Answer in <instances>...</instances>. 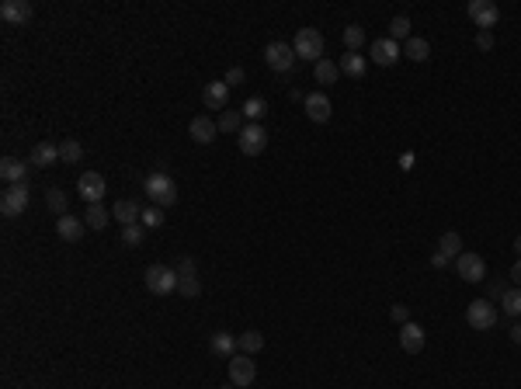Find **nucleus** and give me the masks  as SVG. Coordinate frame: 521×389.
<instances>
[{
    "label": "nucleus",
    "instance_id": "obj_11",
    "mask_svg": "<svg viewBox=\"0 0 521 389\" xmlns=\"http://www.w3.org/2000/svg\"><path fill=\"white\" fill-rule=\"evenodd\" d=\"M28 209V188L25 184H11L4 195H0V213L7 219H14V216H21Z\"/></svg>",
    "mask_w": 521,
    "mask_h": 389
},
{
    "label": "nucleus",
    "instance_id": "obj_7",
    "mask_svg": "<svg viewBox=\"0 0 521 389\" xmlns=\"http://www.w3.org/2000/svg\"><path fill=\"white\" fill-rule=\"evenodd\" d=\"M455 271H459V278H466L469 285H476V282L486 278V261L480 254H473V251H462L455 258Z\"/></svg>",
    "mask_w": 521,
    "mask_h": 389
},
{
    "label": "nucleus",
    "instance_id": "obj_36",
    "mask_svg": "<svg viewBox=\"0 0 521 389\" xmlns=\"http://www.w3.org/2000/svg\"><path fill=\"white\" fill-rule=\"evenodd\" d=\"M240 122H243V112H223L219 115V132H240Z\"/></svg>",
    "mask_w": 521,
    "mask_h": 389
},
{
    "label": "nucleus",
    "instance_id": "obj_28",
    "mask_svg": "<svg viewBox=\"0 0 521 389\" xmlns=\"http://www.w3.org/2000/svg\"><path fill=\"white\" fill-rule=\"evenodd\" d=\"M45 205H49L56 216H66V205H70V198H66V191H63V188H49V195H45Z\"/></svg>",
    "mask_w": 521,
    "mask_h": 389
},
{
    "label": "nucleus",
    "instance_id": "obj_12",
    "mask_svg": "<svg viewBox=\"0 0 521 389\" xmlns=\"http://www.w3.org/2000/svg\"><path fill=\"white\" fill-rule=\"evenodd\" d=\"M303 108H306V115H310V122H330V115H334V108H330V97L323 94V90H313V94H306L303 97Z\"/></svg>",
    "mask_w": 521,
    "mask_h": 389
},
{
    "label": "nucleus",
    "instance_id": "obj_23",
    "mask_svg": "<svg viewBox=\"0 0 521 389\" xmlns=\"http://www.w3.org/2000/svg\"><path fill=\"white\" fill-rule=\"evenodd\" d=\"M438 251L445 254L448 261H455L459 254H462V237L455 233V229H448V233H441V240H438Z\"/></svg>",
    "mask_w": 521,
    "mask_h": 389
},
{
    "label": "nucleus",
    "instance_id": "obj_40",
    "mask_svg": "<svg viewBox=\"0 0 521 389\" xmlns=\"http://www.w3.org/2000/svg\"><path fill=\"white\" fill-rule=\"evenodd\" d=\"M237 84H243V66H233L226 73V87H237Z\"/></svg>",
    "mask_w": 521,
    "mask_h": 389
},
{
    "label": "nucleus",
    "instance_id": "obj_16",
    "mask_svg": "<svg viewBox=\"0 0 521 389\" xmlns=\"http://www.w3.org/2000/svg\"><path fill=\"white\" fill-rule=\"evenodd\" d=\"M188 132H192V139H195L199 146H209V143H216V132H219V126H216L209 115H195V119H192V126H188Z\"/></svg>",
    "mask_w": 521,
    "mask_h": 389
},
{
    "label": "nucleus",
    "instance_id": "obj_17",
    "mask_svg": "<svg viewBox=\"0 0 521 389\" xmlns=\"http://www.w3.org/2000/svg\"><path fill=\"white\" fill-rule=\"evenodd\" d=\"M400 347L406 351V354H417L421 347H424V327L421 323H403L400 327Z\"/></svg>",
    "mask_w": 521,
    "mask_h": 389
},
{
    "label": "nucleus",
    "instance_id": "obj_26",
    "mask_svg": "<svg viewBox=\"0 0 521 389\" xmlns=\"http://www.w3.org/2000/svg\"><path fill=\"white\" fill-rule=\"evenodd\" d=\"M313 73H317V84H337V77H341V70H337V63H330V59H320L317 66H313Z\"/></svg>",
    "mask_w": 521,
    "mask_h": 389
},
{
    "label": "nucleus",
    "instance_id": "obj_39",
    "mask_svg": "<svg viewBox=\"0 0 521 389\" xmlns=\"http://www.w3.org/2000/svg\"><path fill=\"white\" fill-rule=\"evenodd\" d=\"M508 292H511V285H508V282H490V292H486V299H490V303H500Z\"/></svg>",
    "mask_w": 521,
    "mask_h": 389
},
{
    "label": "nucleus",
    "instance_id": "obj_46",
    "mask_svg": "<svg viewBox=\"0 0 521 389\" xmlns=\"http://www.w3.org/2000/svg\"><path fill=\"white\" fill-rule=\"evenodd\" d=\"M511 341H515V345H521V323H515V327H511Z\"/></svg>",
    "mask_w": 521,
    "mask_h": 389
},
{
    "label": "nucleus",
    "instance_id": "obj_22",
    "mask_svg": "<svg viewBox=\"0 0 521 389\" xmlns=\"http://www.w3.org/2000/svg\"><path fill=\"white\" fill-rule=\"evenodd\" d=\"M0 177H4L7 184H21V177H25V164H21L18 157H4V160H0Z\"/></svg>",
    "mask_w": 521,
    "mask_h": 389
},
{
    "label": "nucleus",
    "instance_id": "obj_44",
    "mask_svg": "<svg viewBox=\"0 0 521 389\" xmlns=\"http://www.w3.org/2000/svg\"><path fill=\"white\" fill-rule=\"evenodd\" d=\"M431 264H435V268H438V271H441V268H448V264H452V261L445 258V254H441V251H435V258H431Z\"/></svg>",
    "mask_w": 521,
    "mask_h": 389
},
{
    "label": "nucleus",
    "instance_id": "obj_9",
    "mask_svg": "<svg viewBox=\"0 0 521 389\" xmlns=\"http://www.w3.org/2000/svg\"><path fill=\"white\" fill-rule=\"evenodd\" d=\"M264 59H268V66L275 70V73H288L292 66H295V49L288 42H271L268 49H264Z\"/></svg>",
    "mask_w": 521,
    "mask_h": 389
},
{
    "label": "nucleus",
    "instance_id": "obj_18",
    "mask_svg": "<svg viewBox=\"0 0 521 389\" xmlns=\"http://www.w3.org/2000/svg\"><path fill=\"white\" fill-rule=\"evenodd\" d=\"M56 233H59L63 240H70V244H77V240H81L83 233H87V222L66 213V216H59V222H56Z\"/></svg>",
    "mask_w": 521,
    "mask_h": 389
},
{
    "label": "nucleus",
    "instance_id": "obj_34",
    "mask_svg": "<svg viewBox=\"0 0 521 389\" xmlns=\"http://www.w3.org/2000/svg\"><path fill=\"white\" fill-rule=\"evenodd\" d=\"M122 240H125L129 247H139V244L146 240V226H143V222H132V226H122Z\"/></svg>",
    "mask_w": 521,
    "mask_h": 389
},
{
    "label": "nucleus",
    "instance_id": "obj_25",
    "mask_svg": "<svg viewBox=\"0 0 521 389\" xmlns=\"http://www.w3.org/2000/svg\"><path fill=\"white\" fill-rule=\"evenodd\" d=\"M403 56H410L414 63H424V59L431 56V42H428V39H417V35H410V42L403 45Z\"/></svg>",
    "mask_w": 521,
    "mask_h": 389
},
{
    "label": "nucleus",
    "instance_id": "obj_2",
    "mask_svg": "<svg viewBox=\"0 0 521 389\" xmlns=\"http://www.w3.org/2000/svg\"><path fill=\"white\" fill-rule=\"evenodd\" d=\"M146 289L153 296H170L177 289V268H167V264H150L146 268Z\"/></svg>",
    "mask_w": 521,
    "mask_h": 389
},
{
    "label": "nucleus",
    "instance_id": "obj_19",
    "mask_svg": "<svg viewBox=\"0 0 521 389\" xmlns=\"http://www.w3.org/2000/svg\"><path fill=\"white\" fill-rule=\"evenodd\" d=\"M112 216L119 219L122 226H132V222H139V219H143V205H139V202H132V198H122V202H115Z\"/></svg>",
    "mask_w": 521,
    "mask_h": 389
},
{
    "label": "nucleus",
    "instance_id": "obj_37",
    "mask_svg": "<svg viewBox=\"0 0 521 389\" xmlns=\"http://www.w3.org/2000/svg\"><path fill=\"white\" fill-rule=\"evenodd\" d=\"M500 306H504V313H508V316H515V320H518V316H521V289H511V292L500 299Z\"/></svg>",
    "mask_w": 521,
    "mask_h": 389
},
{
    "label": "nucleus",
    "instance_id": "obj_42",
    "mask_svg": "<svg viewBox=\"0 0 521 389\" xmlns=\"http://www.w3.org/2000/svg\"><path fill=\"white\" fill-rule=\"evenodd\" d=\"M199 268H195V261L192 258H181V264H177V275H195Z\"/></svg>",
    "mask_w": 521,
    "mask_h": 389
},
{
    "label": "nucleus",
    "instance_id": "obj_4",
    "mask_svg": "<svg viewBox=\"0 0 521 389\" xmlns=\"http://www.w3.org/2000/svg\"><path fill=\"white\" fill-rule=\"evenodd\" d=\"M105 191H108V184H105V174H98V171H83L81 174V181H77V195H81L87 205H101Z\"/></svg>",
    "mask_w": 521,
    "mask_h": 389
},
{
    "label": "nucleus",
    "instance_id": "obj_13",
    "mask_svg": "<svg viewBox=\"0 0 521 389\" xmlns=\"http://www.w3.org/2000/svg\"><path fill=\"white\" fill-rule=\"evenodd\" d=\"M368 56H372V63H379V66H393V63L400 59V45L386 35V39H375V42H372Z\"/></svg>",
    "mask_w": 521,
    "mask_h": 389
},
{
    "label": "nucleus",
    "instance_id": "obj_47",
    "mask_svg": "<svg viewBox=\"0 0 521 389\" xmlns=\"http://www.w3.org/2000/svg\"><path fill=\"white\" fill-rule=\"evenodd\" d=\"M515 251H518V258H521V233L515 237Z\"/></svg>",
    "mask_w": 521,
    "mask_h": 389
},
{
    "label": "nucleus",
    "instance_id": "obj_24",
    "mask_svg": "<svg viewBox=\"0 0 521 389\" xmlns=\"http://www.w3.org/2000/svg\"><path fill=\"white\" fill-rule=\"evenodd\" d=\"M337 70L358 80V77H365V56H358V52H348V56H341V63H337Z\"/></svg>",
    "mask_w": 521,
    "mask_h": 389
},
{
    "label": "nucleus",
    "instance_id": "obj_27",
    "mask_svg": "<svg viewBox=\"0 0 521 389\" xmlns=\"http://www.w3.org/2000/svg\"><path fill=\"white\" fill-rule=\"evenodd\" d=\"M243 115H247L250 122H261V119L268 115V101H264V97H247V101H243Z\"/></svg>",
    "mask_w": 521,
    "mask_h": 389
},
{
    "label": "nucleus",
    "instance_id": "obj_20",
    "mask_svg": "<svg viewBox=\"0 0 521 389\" xmlns=\"http://www.w3.org/2000/svg\"><path fill=\"white\" fill-rule=\"evenodd\" d=\"M209 347H212V354H216V358H233L240 345H237V337H233L230 330H219V334H212Z\"/></svg>",
    "mask_w": 521,
    "mask_h": 389
},
{
    "label": "nucleus",
    "instance_id": "obj_14",
    "mask_svg": "<svg viewBox=\"0 0 521 389\" xmlns=\"http://www.w3.org/2000/svg\"><path fill=\"white\" fill-rule=\"evenodd\" d=\"M201 101H205V108H209V112H223V108H226V101H230V87H226V80H212V84H205V90H201Z\"/></svg>",
    "mask_w": 521,
    "mask_h": 389
},
{
    "label": "nucleus",
    "instance_id": "obj_21",
    "mask_svg": "<svg viewBox=\"0 0 521 389\" xmlns=\"http://www.w3.org/2000/svg\"><path fill=\"white\" fill-rule=\"evenodd\" d=\"M59 160V146L56 143H35L32 146V164L35 167H52Z\"/></svg>",
    "mask_w": 521,
    "mask_h": 389
},
{
    "label": "nucleus",
    "instance_id": "obj_45",
    "mask_svg": "<svg viewBox=\"0 0 521 389\" xmlns=\"http://www.w3.org/2000/svg\"><path fill=\"white\" fill-rule=\"evenodd\" d=\"M511 282H515V285H518V289H521V258H518V264L511 268Z\"/></svg>",
    "mask_w": 521,
    "mask_h": 389
},
{
    "label": "nucleus",
    "instance_id": "obj_10",
    "mask_svg": "<svg viewBox=\"0 0 521 389\" xmlns=\"http://www.w3.org/2000/svg\"><path fill=\"white\" fill-rule=\"evenodd\" d=\"M254 379H257V365L250 361V354H243V351L233 354V358H230V383L237 389H247Z\"/></svg>",
    "mask_w": 521,
    "mask_h": 389
},
{
    "label": "nucleus",
    "instance_id": "obj_1",
    "mask_svg": "<svg viewBox=\"0 0 521 389\" xmlns=\"http://www.w3.org/2000/svg\"><path fill=\"white\" fill-rule=\"evenodd\" d=\"M143 188H146V198L157 205V209H167V205H174L177 202V184H174V177L163 171H153L146 181H143Z\"/></svg>",
    "mask_w": 521,
    "mask_h": 389
},
{
    "label": "nucleus",
    "instance_id": "obj_6",
    "mask_svg": "<svg viewBox=\"0 0 521 389\" xmlns=\"http://www.w3.org/2000/svg\"><path fill=\"white\" fill-rule=\"evenodd\" d=\"M466 14L473 18V25H476L480 32H490V28L500 21V11H497V4H493V0H469Z\"/></svg>",
    "mask_w": 521,
    "mask_h": 389
},
{
    "label": "nucleus",
    "instance_id": "obj_5",
    "mask_svg": "<svg viewBox=\"0 0 521 389\" xmlns=\"http://www.w3.org/2000/svg\"><path fill=\"white\" fill-rule=\"evenodd\" d=\"M264 150H268V129H264L261 122L243 126L240 129V153L243 157H261Z\"/></svg>",
    "mask_w": 521,
    "mask_h": 389
},
{
    "label": "nucleus",
    "instance_id": "obj_38",
    "mask_svg": "<svg viewBox=\"0 0 521 389\" xmlns=\"http://www.w3.org/2000/svg\"><path fill=\"white\" fill-rule=\"evenodd\" d=\"M139 222H143L146 229H157V226H163V209H157V205H146Z\"/></svg>",
    "mask_w": 521,
    "mask_h": 389
},
{
    "label": "nucleus",
    "instance_id": "obj_29",
    "mask_svg": "<svg viewBox=\"0 0 521 389\" xmlns=\"http://www.w3.org/2000/svg\"><path fill=\"white\" fill-rule=\"evenodd\" d=\"M237 345H240L243 354H257V351L264 347V334H261V330H247L243 337H237Z\"/></svg>",
    "mask_w": 521,
    "mask_h": 389
},
{
    "label": "nucleus",
    "instance_id": "obj_31",
    "mask_svg": "<svg viewBox=\"0 0 521 389\" xmlns=\"http://www.w3.org/2000/svg\"><path fill=\"white\" fill-rule=\"evenodd\" d=\"M81 157H83V146L77 139H63V143H59V160H63V164H77Z\"/></svg>",
    "mask_w": 521,
    "mask_h": 389
},
{
    "label": "nucleus",
    "instance_id": "obj_8",
    "mask_svg": "<svg viewBox=\"0 0 521 389\" xmlns=\"http://www.w3.org/2000/svg\"><path fill=\"white\" fill-rule=\"evenodd\" d=\"M466 323L473 327V330H490L493 323H497V309L490 299H476V303L466 306Z\"/></svg>",
    "mask_w": 521,
    "mask_h": 389
},
{
    "label": "nucleus",
    "instance_id": "obj_33",
    "mask_svg": "<svg viewBox=\"0 0 521 389\" xmlns=\"http://www.w3.org/2000/svg\"><path fill=\"white\" fill-rule=\"evenodd\" d=\"M177 292L188 296V299H195V296H201V282L195 275H177Z\"/></svg>",
    "mask_w": 521,
    "mask_h": 389
},
{
    "label": "nucleus",
    "instance_id": "obj_35",
    "mask_svg": "<svg viewBox=\"0 0 521 389\" xmlns=\"http://www.w3.org/2000/svg\"><path fill=\"white\" fill-rule=\"evenodd\" d=\"M344 45H348V52H358L361 45H365V28L348 25V28H344Z\"/></svg>",
    "mask_w": 521,
    "mask_h": 389
},
{
    "label": "nucleus",
    "instance_id": "obj_30",
    "mask_svg": "<svg viewBox=\"0 0 521 389\" xmlns=\"http://www.w3.org/2000/svg\"><path fill=\"white\" fill-rule=\"evenodd\" d=\"M83 222H87V229H105V226H108V213H105V205H87Z\"/></svg>",
    "mask_w": 521,
    "mask_h": 389
},
{
    "label": "nucleus",
    "instance_id": "obj_43",
    "mask_svg": "<svg viewBox=\"0 0 521 389\" xmlns=\"http://www.w3.org/2000/svg\"><path fill=\"white\" fill-rule=\"evenodd\" d=\"M393 320H400V323H410V313H406V306H393Z\"/></svg>",
    "mask_w": 521,
    "mask_h": 389
},
{
    "label": "nucleus",
    "instance_id": "obj_3",
    "mask_svg": "<svg viewBox=\"0 0 521 389\" xmlns=\"http://www.w3.org/2000/svg\"><path fill=\"white\" fill-rule=\"evenodd\" d=\"M292 49H295L299 59H310V63L317 66V63L323 59V35L317 32V28H299V35H295Z\"/></svg>",
    "mask_w": 521,
    "mask_h": 389
},
{
    "label": "nucleus",
    "instance_id": "obj_41",
    "mask_svg": "<svg viewBox=\"0 0 521 389\" xmlns=\"http://www.w3.org/2000/svg\"><path fill=\"white\" fill-rule=\"evenodd\" d=\"M476 45H480L483 52H486V49H493V32H476Z\"/></svg>",
    "mask_w": 521,
    "mask_h": 389
},
{
    "label": "nucleus",
    "instance_id": "obj_15",
    "mask_svg": "<svg viewBox=\"0 0 521 389\" xmlns=\"http://www.w3.org/2000/svg\"><path fill=\"white\" fill-rule=\"evenodd\" d=\"M0 18H4L7 25H25V21L32 18V4H28V0H4V4H0Z\"/></svg>",
    "mask_w": 521,
    "mask_h": 389
},
{
    "label": "nucleus",
    "instance_id": "obj_32",
    "mask_svg": "<svg viewBox=\"0 0 521 389\" xmlns=\"http://www.w3.org/2000/svg\"><path fill=\"white\" fill-rule=\"evenodd\" d=\"M390 39L393 42H410V18H393L390 21Z\"/></svg>",
    "mask_w": 521,
    "mask_h": 389
}]
</instances>
